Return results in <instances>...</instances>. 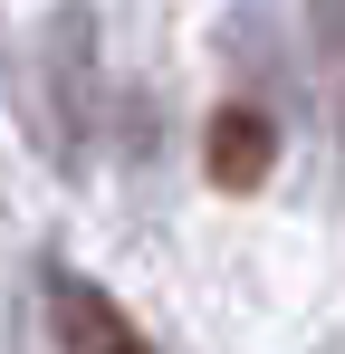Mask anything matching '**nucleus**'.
I'll use <instances>...</instances> for the list:
<instances>
[{
  "mask_svg": "<svg viewBox=\"0 0 345 354\" xmlns=\"http://www.w3.org/2000/svg\"><path fill=\"white\" fill-rule=\"evenodd\" d=\"M48 306H57V345H67V354H154V345H144V326H134L96 278H57Z\"/></svg>",
  "mask_w": 345,
  "mask_h": 354,
  "instance_id": "nucleus-1",
  "label": "nucleus"
},
{
  "mask_svg": "<svg viewBox=\"0 0 345 354\" xmlns=\"http://www.w3.org/2000/svg\"><path fill=\"white\" fill-rule=\"evenodd\" d=\"M202 163H211V182H221V192H259V182H269V163H278L269 115H259V106H221V115H211V134H202Z\"/></svg>",
  "mask_w": 345,
  "mask_h": 354,
  "instance_id": "nucleus-2",
  "label": "nucleus"
}]
</instances>
